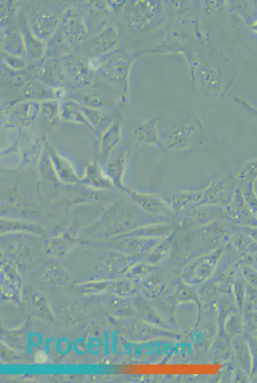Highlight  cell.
Instances as JSON below:
<instances>
[{
    "label": "cell",
    "instance_id": "1",
    "mask_svg": "<svg viewBox=\"0 0 257 383\" xmlns=\"http://www.w3.org/2000/svg\"><path fill=\"white\" fill-rule=\"evenodd\" d=\"M253 29L257 32V22L256 23L254 24Z\"/></svg>",
    "mask_w": 257,
    "mask_h": 383
}]
</instances>
